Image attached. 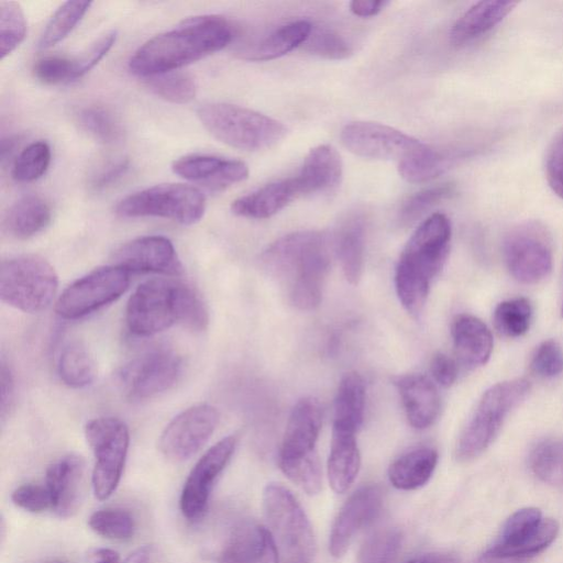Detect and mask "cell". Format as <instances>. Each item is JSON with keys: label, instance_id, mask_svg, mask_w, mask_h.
Listing matches in <instances>:
<instances>
[{"label": "cell", "instance_id": "cell-59", "mask_svg": "<svg viewBox=\"0 0 563 563\" xmlns=\"http://www.w3.org/2000/svg\"><path fill=\"white\" fill-rule=\"evenodd\" d=\"M92 563H122L118 552L111 549H98L93 553Z\"/></svg>", "mask_w": 563, "mask_h": 563}, {"label": "cell", "instance_id": "cell-47", "mask_svg": "<svg viewBox=\"0 0 563 563\" xmlns=\"http://www.w3.org/2000/svg\"><path fill=\"white\" fill-rule=\"evenodd\" d=\"M301 47L310 54L334 60L345 59L352 54V47L340 34L324 27L312 26Z\"/></svg>", "mask_w": 563, "mask_h": 563}, {"label": "cell", "instance_id": "cell-21", "mask_svg": "<svg viewBox=\"0 0 563 563\" xmlns=\"http://www.w3.org/2000/svg\"><path fill=\"white\" fill-rule=\"evenodd\" d=\"M52 511L60 518L73 517L86 494V464L81 456L67 454L52 463L45 475Z\"/></svg>", "mask_w": 563, "mask_h": 563}, {"label": "cell", "instance_id": "cell-23", "mask_svg": "<svg viewBox=\"0 0 563 563\" xmlns=\"http://www.w3.org/2000/svg\"><path fill=\"white\" fill-rule=\"evenodd\" d=\"M410 426L418 430L429 428L441 409L440 395L434 384L422 374H406L395 380Z\"/></svg>", "mask_w": 563, "mask_h": 563}, {"label": "cell", "instance_id": "cell-18", "mask_svg": "<svg viewBox=\"0 0 563 563\" xmlns=\"http://www.w3.org/2000/svg\"><path fill=\"white\" fill-rule=\"evenodd\" d=\"M218 421V410L208 404L195 405L181 411L162 432L161 452L174 462L189 460L208 442Z\"/></svg>", "mask_w": 563, "mask_h": 563}, {"label": "cell", "instance_id": "cell-40", "mask_svg": "<svg viewBox=\"0 0 563 563\" xmlns=\"http://www.w3.org/2000/svg\"><path fill=\"white\" fill-rule=\"evenodd\" d=\"M532 307L526 298H514L501 301L494 311V323L497 331L507 338L523 335L530 327Z\"/></svg>", "mask_w": 563, "mask_h": 563}, {"label": "cell", "instance_id": "cell-31", "mask_svg": "<svg viewBox=\"0 0 563 563\" xmlns=\"http://www.w3.org/2000/svg\"><path fill=\"white\" fill-rule=\"evenodd\" d=\"M333 409L332 430L357 433L365 412V385L360 374L350 372L342 377Z\"/></svg>", "mask_w": 563, "mask_h": 563}, {"label": "cell", "instance_id": "cell-30", "mask_svg": "<svg viewBox=\"0 0 563 563\" xmlns=\"http://www.w3.org/2000/svg\"><path fill=\"white\" fill-rule=\"evenodd\" d=\"M361 466L356 433L332 430L328 457V478L332 489L342 494L353 484Z\"/></svg>", "mask_w": 563, "mask_h": 563}, {"label": "cell", "instance_id": "cell-29", "mask_svg": "<svg viewBox=\"0 0 563 563\" xmlns=\"http://www.w3.org/2000/svg\"><path fill=\"white\" fill-rule=\"evenodd\" d=\"M451 334L455 354L467 367L484 365L493 350V336L488 327L471 314H459L454 318Z\"/></svg>", "mask_w": 563, "mask_h": 563}, {"label": "cell", "instance_id": "cell-15", "mask_svg": "<svg viewBox=\"0 0 563 563\" xmlns=\"http://www.w3.org/2000/svg\"><path fill=\"white\" fill-rule=\"evenodd\" d=\"M181 358L167 347H154L131 360L119 373V385L132 401L153 398L175 385Z\"/></svg>", "mask_w": 563, "mask_h": 563}, {"label": "cell", "instance_id": "cell-26", "mask_svg": "<svg viewBox=\"0 0 563 563\" xmlns=\"http://www.w3.org/2000/svg\"><path fill=\"white\" fill-rule=\"evenodd\" d=\"M299 197L294 177L268 183L261 188L235 199L231 211L249 219H267Z\"/></svg>", "mask_w": 563, "mask_h": 563}, {"label": "cell", "instance_id": "cell-46", "mask_svg": "<svg viewBox=\"0 0 563 563\" xmlns=\"http://www.w3.org/2000/svg\"><path fill=\"white\" fill-rule=\"evenodd\" d=\"M453 192V184H440L416 192L402 203L399 210L400 223L410 224L415 222L433 206L451 197Z\"/></svg>", "mask_w": 563, "mask_h": 563}, {"label": "cell", "instance_id": "cell-61", "mask_svg": "<svg viewBox=\"0 0 563 563\" xmlns=\"http://www.w3.org/2000/svg\"><path fill=\"white\" fill-rule=\"evenodd\" d=\"M57 563H62V562H57Z\"/></svg>", "mask_w": 563, "mask_h": 563}, {"label": "cell", "instance_id": "cell-12", "mask_svg": "<svg viewBox=\"0 0 563 563\" xmlns=\"http://www.w3.org/2000/svg\"><path fill=\"white\" fill-rule=\"evenodd\" d=\"M503 254L511 276L522 284H536L552 269V241L549 231L537 221H526L508 231Z\"/></svg>", "mask_w": 563, "mask_h": 563}, {"label": "cell", "instance_id": "cell-4", "mask_svg": "<svg viewBox=\"0 0 563 563\" xmlns=\"http://www.w3.org/2000/svg\"><path fill=\"white\" fill-rule=\"evenodd\" d=\"M322 424V408L317 398L299 399L289 415L279 449L283 473L307 494L321 489V468L316 445Z\"/></svg>", "mask_w": 563, "mask_h": 563}, {"label": "cell", "instance_id": "cell-11", "mask_svg": "<svg viewBox=\"0 0 563 563\" xmlns=\"http://www.w3.org/2000/svg\"><path fill=\"white\" fill-rule=\"evenodd\" d=\"M184 287L181 282L165 278H152L139 285L125 309L130 332L151 336L180 323Z\"/></svg>", "mask_w": 563, "mask_h": 563}, {"label": "cell", "instance_id": "cell-39", "mask_svg": "<svg viewBox=\"0 0 563 563\" xmlns=\"http://www.w3.org/2000/svg\"><path fill=\"white\" fill-rule=\"evenodd\" d=\"M77 123L95 140L112 144L121 140L122 126L115 115L102 106H88L77 113Z\"/></svg>", "mask_w": 563, "mask_h": 563}, {"label": "cell", "instance_id": "cell-38", "mask_svg": "<svg viewBox=\"0 0 563 563\" xmlns=\"http://www.w3.org/2000/svg\"><path fill=\"white\" fill-rule=\"evenodd\" d=\"M530 467L543 482L563 488V438L540 442L530 454Z\"/></svg>", "mask_w": 563, "mask_h": 563}, {"label": "cell", "instance_id": "cell-36", "mask_svg": "<svg viewBox=\"0 0 563 563\" xmlns=\"http://www.w3.org/2000/svg\"><path fill=\"white\" fill-rule=\"evenodd\" d=\"M450 165V158L428 144L397 164L398 173L408 183L421 184L441 175Z\"/></svg>", "mask_w": 563, "mask_h": 563}, {"label": "cell", "instance_id": "cell-44", "mask_svg": "<svg viewBox=\"0 0 563 563\" xmlns=\"http://www.w3.org/2000/svg\"><path fill=\"white\" fill-rule=\"evenodd\" d=\"M401 547L398 529L386 528L369 536L361 548L358 563H395Z\"/></svg>", "mask_w": 563, "mask_h": 563}, {"label": "cell", "instance_id": "cell-25", "mask_svg": "<svg viewBox=\"0 0 563 563\" xmlns=\"http://www.w3.org/2000/svg\"><path fill=\"white\" fill-rule=\"evenodd\" d=\"M342 174V159L333 146L321 144L311 148L294 176L299 197L333 190L340 184Z\"/></svg>", "mask_w": 563, "mask_h": 563}, {"label": "cell", "instance_id": "cell-54", "mask_svg": "<svg viewBox=\"0 0 563 563\" xmlns=\"http://www.w3.org/2000/svg\"><path fill=\"white\" fill-rule=\"evenodd\" d=\"M129 169L126 159L119 161L103 170H101L92 180L91 186L95 190H102L115 184Z\"/></svg>", "mask_w": 563, "mask_h": 563}, {"label": "cell", "instance_id": "cell-57", "mask_svg": "<svg viewBox=\"0 0 563 563\" xmlns=\"http://www.w3.org/2000/svg\"><path fill=\"white\" fill-rule=\"evenodd\" d=\"M406 563H460L459 559L452 553H427L416 556Z\"/></svg>", "mask_w": 563, "mask_h": 563}, {"label": "cell", "instance_id": "cell-27", "mask_svg": "<svg viewBox=\"0 0 563 563\" xmlns=\"http://www.w3.org/2000/svg\"><path fill=\"white\" fill-rule=\"evenodd\" d=\"M518 5L517 1H479L468 8L452 25L453 45L468 44L492 31Z\"/></svg>", "mask_w": 563, "mask_h": 563}, {"label": "cell", "instance_id": "cell-51", "mask_svg": "<svg viewBox=\"0 0 563 563\" xmlns=\"http://www.w3.org/2000/svg\"><path fill=\"white\" fill-rule=\"evenodd\" d=\"M544 168L550 188L556 196L563 199V131L549 147Z\"/></svg>", "mask_w": 563, "mask_h": 563}, {"label": "cell", "instance_id": "cell-60", "mask_svg": "<svg viewBox=\"0 0 563 563\" xmlns=\"http://www.w3.org/2000/svg\"><path fill=\"white\" fill-rule=\"evenodd\" d=\"M562 292H561V297H562V300H561V316L563 318V274H562Z\"/></svg>", "mask_w": 563, "mask_h": 563}, {"label": "cell", "instance_id": "cell-32", "mask_svg": "<svg viewBox=\"0 0 563 563\" xmlns=\"http://www.w3.org/2000/svg\"><path fill=\"white\" fill-rule=\"evenodd\" d=\"M312 24L307 20H297L286 23L260 42L241 51L243 58L247 60L264 62L279 58L292 49L302 46L307 41Z\"/></svg>", "mask_w": 563, "mask_h": 563}, {"label": "cell", "instance_id": "cell-52", "mask_svg": "<svg viewBox=\"0 0 563 563\" xmlns=\"http://www.w3.org/2000/svg\"><path fill=\"white\" fill-rule=\"evenodd\" d=\"M117 35L115 31L107 32L92 43L85 53L75 58L77 79L91 70L108 54L115 43Z\"/></svg>", "mask_w": 563, "mask_h": 563}, {"label": "cell", "instance_id": "cell-35", "mask_svg": "<svg viewBox=\"0 0 563 563\" xmlns=\"http://www.w3.org/2000/svg\"><path fill=\"white\" fill-rule=\"evenodd\" d=\"M57 371L64 384L71 388H84L96 377V363L87 347L74 341L60 351Z\"/></svg>", "mask_w": 563, "mask_h": 563}, {"label": "cell", "instance_id": "cell-45", "mask_svg": "<svg viewBox=\"0 0 563 563\" xmlns=\"http://www.w3.org/2000/svg\"><path fill=\"white\" fill-rule=\"evenodd\" d=\"M51 147L44 141L27 145L16 157L12 177L20 183H30L42 177L51 163Z\"/></svg>", "mask_w": 563, "mask_h": 563}, {"label": "cell", "instance_id": "cell-42", "mask_svg": "<svg viewBox=\"0 0 563 563\" xmlns=\"http://www.w3.org/2000/svg\"><path fill=\"white\" fill-rule=\"evenodd\" d=\"M145 79L153 93L172 103H187L196 96V82L184 71L173 70Z\"/></svg>", "mask_w": 563, "mask_h": 563}, {"label": "cell", "instance_id": "cell-7", "mask_svg": "<svg viewBox=\"0 0 563 563\" xmlns=\"http://www.w3.org/2000/svg\"><path fill=\"white\" fill-rule=\"evenodd\" d=\"M530 383L516 378L497 383L481 397L464 427L455 449L460 461H470L482 454L498 434L507 416L529 394Z\"/></svg>", "mask_w": 563, "mask_h": 563}, {"label": "cell", "instance_id": "cell-49", "mask_svg": "<svg viewBox=\"0 0 563 563\" xmlns=\"http://www.w3.org/2000/svg\"><path fill=\"white\" fill-rule=\"evenodd\" d=\"M530 368L542 378H552L563 372V350L554 340L543 341L534 350Z\"/></svg>", "mask_w": 563, "mask_h": 563}, {"label": "cell", "instance_id": "cell-13", "mask_svg": "<svg viewBox=\"0 0 563 563\" xmlns=\"http://www.w3.org/2000/svg\"><path fill=\"white\" fill-rule=\"evenodd\" d=\"M130 285V273L117 265L93 269L70 284L58 297L55 310L64 319L90 314L117 300Z\"/></svg>", "mask_w": 563, "mask_h": 563}, {"label": "cell", "instance_id": "cell-50", "mask_svg": "<svg viewBox=\"0 0 563 563\" xmlns=\"http://www.w3.org/2000/svg\"><path fill=\"white\" fill-rule=\"evenodd\" d=\"M11 500L18 508L32 514L52 509L51 497L45 485L23 484L12 492Z\"/></svg>", "mask_w": 563, "mask_h": 563}, {"label": "cell", "instance_id": "cell-53", "mask_svg": "<svg viewBox=\"0 0 563 563\" xmlns=\"http://www.w3.org/2000/svg\"><path fill=\"white\" fill-rule=\"evenodd\" d=\"M430 371L434 380L443 387L453 385L457 377L456 363L444 353L434 354L430 363Z\"/></svg>", "mask_w": 563, "mask_h": 563}, {"label": "cell", "instance_id": "cell-19", "mask_svg": "<svg viewBox=\"0 0 563 563\" xmlns=\"http://www.w3.org/2000/svg\"><path fill=\"white\" fill-rule=\"evenodd\" d=\"M383 492L378 485H366L355 490L338 512L329 538V551L341 558L355 534L369 525L379 514Z\"/></svg>", "mask_w": 563, "mask_h": 563}, {"label": "cell", "instance_id": "cell-24", "mask_svg": "<svg viewBox=\"0 0 563 563\" xmlns=\"http://www.w3.org/2000/svg\"><path fill=\"white\" fill-rule=\"evenodd\" d=\"M277 553L268 529L245 520L230 532L222 547L219 563H265Z\"/></svg>", "mask_w": 563, "mask_h": 563}, {"label": "cell", "instance_id": "cell-22", "mask_svg": "<svg viewBox=\"0 0 563 563\" xmlns=\"http://www.w3.org/2000/svg\"><path fill=\"white\" fill-rule=\"evenodd\" d=\"M172 169L181 178L203 184L211 190H223L249 176L244 162L207 154L183 156L173 163Z\"/></svg>", "mask_w": 563, "mask_h": 563}, {"label": "cell", "instance_id": "cell-56", "mask_svg": "<svg viewBox=\"0 0 563 563\" xmlns=\"http://www.w3.org/2000/svg\"><path fill=\"white\" fill-rule=\"evenodd\" d=\"M385 0H353L350 2V11L361 18L377 15L388 4Z\"/></svg>", "mask_w": 563, "mask_h": 563}, {"label": "cell", "instance_id": "cell-9", "mask_svg": "<svg viewBox=\"0 0 563 563\" xmlns=\"http://www.w3.org/2000/svg\"><path fill=\"white\" fill-rule=\"evenodd\" d=\"M85 437L95 456L93 495L106 500L115 492L122 477L130 444L129 428L119 418L99 417L87 422Z\"/></svg>", "mask_w": 563, "mask_h": 563}, {"label": "cell", "instance_id": "cell-16", "mask_svg": "<svg viewBox=\"0 0 563 563\" xmlns=\"http://www.w3.org/2000/svg\"><path fill=\"white\" fill-rule=\"evenodd\" d=\"M341 142L351 153L371 159L405 161L419 148L423 142L387 124L355 121L341 131Z\"/></svg>", "mask_w": 563, "mask_h": 563}, {"label": "cell", "instance_id": "cell-6", "mask_svg": "<svg viewBox=\"0 0 563 563\" xmlns=\"http://www.w3.org/2000/svg\"><path fill=\"white\" fill-rule=\"evenodd\" d=\"M263 509L278 563H311L316 550L312 528L290 490L268 484L263 492Z\"/></svg>", "mask_w": 563, "mask_h": 563}, {"label": "cell", "instance_id": "cell-58", "mask_svg": "<svg viewBox=\"0 0 563 563\" xmlns=\"http://www.w3.org/2000/svg\"><path fill=\"white\" fill-rule=\"evenodd\" d=\"M154 556L153 545H142L132 551L122 563H151Z\"/></svg>", "mask_w": 563, "mask_h": 563}, {"label": "cell", "instance_id": "cell-37", "mask_svg": "<svg viewBox=\"0 0 563 563\" xmlns=\"http://www.w3.org/2000/svg\"><path fill=\"white\" fill-rule=\"evenodd\" d=\"M90 5L89 1L63 3L46 23L38 38V48L47 49L63 41L80 22Z\"/></svg>", "mask_w": 563, "mask_h": 563}, {"label": "cell", "instance_id": "cell-14", "mask_svg": "<svg viewBox=\"0 0 563 563\" xmlns=\"http://www.w3.org/2000/svg\"><path fill=\"white\" fill-rule=\"evenodd\" d=\"M553 519H543L537 508H523L505 522L496 542L483 556L517 563L543 551L558 534Z\"/></svg>", "mask_w": 563, "mask_h": 563}, {"label": "cell", "instance_id": "cell-43", "mask_svg": "<svg viewBox=\"0 0 563 563\" xmlns=\"http://www.w3.org/2000/svg\"><path fill=\"white\" fill-rule=\"evenodd\" d=\"M26 21L20 3L0 2V58L11 54L24 40Z\"/></svg>", "mask_w": 563, "mask_h": 563}, {"label": "cell", "instance_id": "cell-1", "mask_svg": "<svg viewBox=\"0 0 563 563\" xmlns=\"http://www.w3.org/2000/svg\"><path fill=\"white\" fill-rule=\"evenodd\" d=\"M331 243L324 232L305 230L288 233L261 254L264 271L286 291L300 310H313L322 298L331 265Z\"/></svg>", "mask_w": 563, "mask_h": 563}, {"label": "cell", "instance_id": "cell-10", "mask_svg": "<svg viewBox=\"0 0 563 563\" xmlns=\"http://www.w3.org/2000/svg\"><path fill=\"white\" fill-rule=\"evenodd\" d=\"M206 198L196 187L186 184H161L126 196L115 207L124 218L159 217L183 225L200 221Z\"/></svg>", "mask_w": 563, "mask_h": 563}, {"label": "cell", "instance_id": "cell-3", "mask_svg": "<svg viewBox=\"0 0 563 563\" xmlns=\"http://www.w3.org/2000/svg\"><path fill=\"white\" fill-rule=\"evenodd\" d=\"M450 219L440 212L423 220L402 249L395 268V289L407 312L418 316L427 301L433 278L450 252Z\"/></svg>", "mask_w": 563, "mask_h": 563}, {"label": "cell", "instance_id": "cell-41", "mask_svg": "<svg viewBox=\"0 0 563 563\" xmlns=\"http://www.w3.org/2000/svg\"><path fill=\"white\" fill-rule=\"evenodd\" d=\"M88 526L98 536L114 541H128L135 532L133 516L122 508H103L95 511Z\"/></svg>", "mask_w": 563, "mask_h": 563}, {"label": "cell", "instance_id": "cell-20", "mask_svg": "<svg viewBox=\"0 0 563 563\" xmlns=\"http://www.w3.org/2000/svg\"><path fill=\"white\" fill-rule=\"evenodd\" d=\"M114 265L129 273L180 275L183 267L173 243L162 235L131 240L113 254Z\"/></svg>", "mask_w": 563, "mask_h": 563}, {"label": "cell", "instance_id": "cell-33", "mask_svg": "<svg viewBox=\"0 0 563 563\" xmlns=\"http://www.w3.org/2000/svg\"><path fill=\"white\" fill-rule=\"evenodd\" d=\"M51 219L49 205L40 196L26 195L8 209L3 218V229L14 239L26 240L43 231Z\"/></svg>", "mask_w": 563, "mask_h": 563}, {"label": "cell", "instance_id": "cell-17", "mask_svg": "<svg viewBox=\"0 0 563 563\" xmlns=\"http://www.w3.org/2000/svg\"><path fill=\"white\" fill-rule=\"evenodd\" d=\"M236 443L234 435L221 439L202 454L189 472L179 499L180 511L187 520L198 521L207 512L213 485L230 462Z\"/></svg>", "mask_w": 563, "mask_h": 563}, {"label": "cell", "instance_id": "cell-5", "mask_svg": "<svg viewBox=\"0 0 563 563\" xmlns=\"http://www.w3.org/2000/svg\"><path fill=\"white\" fill-rule=\"evenodd\" d=\"M197 117L218 141L246 152L271 148L288 132L283 122L231 103H206L197 109Z\"/></svg>", "mask_w": 563, "mask_h": 563}, {"label": "cell", "instance_id": "cell-55", "mask_svg": "<svg viewBox=\"0 0 563 563\" xmlns=\"http://www.w3.org/2000/svg\"><path fill=\"white\" fill-rule=\"evenodd\" d=\"M1 418L10 410L14 396V380L10 367L1 363Z\"/></svg>", "mask_w": 563, "mask_h": 563}, {"label": "cell", "instance_id": "cell-2", "mask_svg": "<svg viewBox=\"0 0 563 563\" xmlns=\"http://www.w3.org/2000/svg\"><path fill=\"white\" fill-rule=\"evenodd\" d=\"M233 36V26L223 16H191L145 42L131 57L129 68L142 78L178 70L224 48Z\"/></svg>", "mask_w": 563, "mask_h": 563}, {"label": "cell", "instance_id": "cell-28", "mask_svg": "<svg viewBox=\"0 0 563 563\" xmlns=\"http://www.w3.org/2000/svg\"><path fill=\"white\" fill-rule=\"evenodd\" d=\"M365 247V220L360 212L346 214L334 232L333 249L346 280L356 285L362 276Z\"/></svg>", "mask_w": 563, "mask_h": 563}, {"label": "cell", "instance_id": "cell-8", "mask_svg": "<svg viewBox=\"0 0 563 563\" xmlns=\"http://www.w3.org/2000/svg\"><path fill=\"white\" fill-rule=\"evenodd\" d=\"M57 286L54 267L40 256L22 255L1 263V300L18 310L29 313L45 310L52 303Z\"/></svg>", "mask_w": 563, "mask_h": 563}, {"label": "cell", "instance_id": "cell-34", "mask_svg": "<svg viewBox=\"0 0 563 563\" xmlns=\"http://www.w3.org/2000/svg\"><path fill=\"white\" fill-rule=\"evenodd\" d=\"M437 462L438 453L434 449L428 446L413 449L390 464L389 482L401 490L417 489L430 479Z\"/></svg>", "mask_w": 563, "mask_h": 563}, {"label": "cell", "instance_id": "cell-48", "mask_svg": "<svg viewBox=\"0 0 563 563\" xmlns=\"http://www.w3.org/2000/svg\"><path fill=\"white\" fill-rule=\"evenodd\" d=\"M37 80L46 85H58L76 80L75 58L47 56L37 60L33 68Z\"/></svg>", "mask_w": 563, "mask_h": 563}]
</instances>
